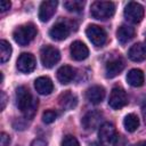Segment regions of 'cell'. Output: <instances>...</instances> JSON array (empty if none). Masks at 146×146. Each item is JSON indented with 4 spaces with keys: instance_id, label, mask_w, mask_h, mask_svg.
<instances>
[{
    "instance_id": "ac0fdd59",
    "label": "cell",
    "mask_w": 146,
    "mask_h": 146,
    "mask_svg": "<svg viewBox=\"0 0 146 146\" xmlns=\"http://www.w3.org/2000/svg\"><path fill=\"white\" fill-rule=\"evenodd\" d=\"M128 56L133 62H143L146 59V48L145 44L138 42L130 47L128 51Z\"/></svg>"
},
{
    "instance_id": "ffe728a7",
    "label": "cell",
    "mask_w": 146,
    "mask_h": 146,
    "mask_svg": "<svg viewBox=\"0 0 146 146\" xmlns=\"http://www.w3.org/2000/svg\"><path fill=\"white\" fill-rule=\"evenodd\" d=\"M74 75H75V71L73 67L68 66V65H64V66H60L57 71V79L60 83L63 84H67L70 83L73 79H74Z\"/></svg>"
},
{
    "instance_id": "277c9868",
    "label": "cell",
    "mask_w": 146,
    "mask_h": 146,
    "mask_svg": "<svg viewBox=\"0 0 146 146\" xmlns=\"http://www.w3.org/2000/svg\"><path fill=\"white\" fill-rule=\"evenodd\" d=\"M98 137L103 146H116L119 140L115 127L110 122H105L99 127Z\"/></svg>"
},
{
    "instance_id": "9a60e30c",
    "label": "cell",
    "mask_w": 146,
    "mask_h": 146,
    "mask_svg": "<svg viewBox=\"0 0 146 146\" xmlns=\"http://www.w3.org/2000/svg\"><path fill=\"white\" fill-rule=\"evenodd\" d=\"M105 97V89L102 86H92L87 89L86 98L91 104H99Z\"/></svg>"
},
{
    "instance_id": "52a82bcc",
    "label": "cell",
    "mask_w": 146,
    "mask_h": 146,
    "mask_svg": "<svg viewBox=\"0 0 146 146\" xmlns=\"http://www.w3.org/2000/svg\"><path fill=\"white\" fill-rule=\"evenodd\" d=\"M124 17L127 21L137 24L139 23L143 17H144V8L140 3L135 2V1H130L125 8H124Z\"/></svg>"
},
{
    "instance_id": "ba28073f",
    "label": "cell",
    "mask_w": 146,
    "mask_h": 146,
    "mask_svg": "<svg viewBox=\"0 0 146 146\" xmlns=\"http://www.w3.org/2000/svg\"><path fill=\"white\" fill-rule=\"evenodd\" d=\"M128 104V97L122 88L115 87L112 89L108 98V105L113 110H120Z\"/></svg>"
},
{
    "instance_id": "5b68a950",
    "label": "cell",
    "mask_w": 146,
    "mask_h": 146,
    "mask_svg": "<svg viewBox=\"0 0 146 146\" xmlns=\"http://www.w3.org/2000/svg\"><path fill=\"white\" fill-rule=\"evenodd\" d=\"M40 58H41L42 65L47 68H50L58 63L60 58V54L57 48L52 46H44L43 48H41Z\"/></svg>"
},
{
    "instance_id": "8fae6325",
    "label": "cell",
    "mask_w": 146,
    "mask_h": 146,
    "mask_svg": "<svg viewBox=\"0 0 146 146\" xmlns=\"http://www.w3.org/2000/svg\"><path fill=\"white\" fill-rule=\"evenodd\" d=\"M102 113L99 111H90L82 117V125L86 130H95L99 127L102 120Z\"/></svg>"
},
{
    "instance_id": "30bf717a",
    "label": "cell",
    "mask_w": 146,
    "mask_h": 146,
    "mask_svg": "<svg viewBox=\"0 0 146 146\" xmlns=\"http://www.w3.org/2000/svg\"><path fill=\"white\" fill-rule=\"evenodd\" d=\"M71 33V27L66 22H58L49 30V36L54 40L62 41L66 39Z\"/></svg>"
},
{
    "instance_id": "f1b7e54d",
    "label": "cell",
    "mask_w": 146,
    "mask_h": 146,
    "mask_svg": "<svg viewBox=\"0 0 146 146\" xmlns=\"http://www.w3.org/2000/svg\"><path fill=\"white\" fill-rule=\"evenodd\" d=\"M30 146H48V145L43 139H34Z\"/></svg>"
},
{
    "instance_id": "8992f818",
    "label": "cell",
    "mask_w": 146,
    "mask_h": 146,
    "mask_svg": "<svg viewBox=\"0 0 146 146\" xmlns=\"http://www.w3.org/2000/svg\"><path fill=\"white\" fill-rule=\"evenodd\" d=\"M86 34H87L88 39L91 41V43L96 47L104 46L107 40L105 30L98 25H89L86 30Z\"/></svg>"
},
{
    "instance_id": "7c38bea8",
    "label": "cell",
    "mask_w": 146,
    "mask_h": 146,
    "mask_svg": "<svg viewBox=\"0 0 146 146\" xmlns=\"http://www.w3.org/2000/svg\"><path fill=\"white\" fill-rule=\"evenodd\" d=\"M124 68V60L121 57L110 59L105 65V72L107 78H114L119 75Z\"/></svg>"
},
{
    "instance_id": "4dcf8cb0",
    "label": "cell",
    "mask_w": 146,
    "mask_h": 146,
    "mask_svg": "<svg viewBox=\"0 0 146 146\" xmlns=\"http://www.w3.org/2000/svg\"><path fill=\"white\" fill-rule=\"evenodd\" d=\"M141 114H143V117H144V121H145V124H146V102L141 106Z\"/></svg>"
},
{
    "instance_id": "e0dca14e",
    "label": "cell",
    "mask_w": 146,
    "mask_h": 146,
    "mask_svg": "<svg viewBox=\"0 0 146 146\" xmlns=\"http://www.w3.org/2000/svg\"><path fill=\"white\" fill-rule=\"evenodd\" d=\"M34 88L40 95H49L54 90V84L48 76H40L34 81Z\"/></svg>"
},
{
    "instance_id": "3957f363",
    "label": "cell",
    "mask_w": 146,
    "mask_h": 146,
    "mask_svg": "<svg viewBox=\"0 0 146 146\" xmlns=\"http://www.w3.org/2000/svg\"><path fill=\"white\" fill-rule=\"evenodd\" d=\"M35 35H36V27L32 23L19 25L13 32L14 40L19 46H27L35 38Z\"/></svg>"
},
{
    "instance_id": "1f68e13d",
    "label": "cell",
    "mask_w": 146,
    "mask_h": 146,
    "mask_svg": "<svg viewBox=\"0 0 146 146\" xmlns=\"http://www.w3.org/2000/svg\"><path fill=\"white\" fill-rule=\"evenodd\" d=\"M135 146H146V141H140V143L136 144Z\"/></svg>"
},
{
    "instance_id": "d4e9b609",
    "label": "cell",
    "mask_w": 146,
    "mask_h": 146,
    "mask_svg": "<svg viewBox=\"0 0 146 146\" xmlns=\"http://www.w3.org/2000/svg\"><path fill=\"white\" fill-rule=\"evenodd\" d=\"M56 117H57V113L52 110H48V111L43 112V114H42V121L47 124L52 123L56 120Z\"/></svg>"
},
{
    "instance_id": "83f0119b",
    "label": "cell",
    "mask_w": 146,
    "mask_h": 146,
    "mask_svg": "<svg viewBox=\"0 0 146 146\" xmlns=\"http://www.w3.org/2000/svg\"><path fill=\"white\" fill-rule=\"evenodd\" d=\"M10 6H11V3H10L9 1H7V0H1V1H0V10H1V13H5L6 10H8V9L10 8Z\"/></svg>"
},
{
    "instance_id": "5bb4252c",
    "label": "cell",
    "mask_w": 146,
    "mask_h": 146,
    "mask_svg": "<svg viewBox=\"0 0 146 146\" xmlns=\"http://www.w3.org/2000/svg\"><path fill=\"white\" fill-rule=\"evenodd\" d=\"M70 51H71L72 58L75 59V60H83L89 55L88 47L83 42H81V41H74V42H72L71 48H70Z\"/></svg>"
},
{
    "instance_id": "7402d4cb",
    "label": "cell",
    "mask_w": 146,
    "mask_h": 146,
    "mask_svg": "<svg viewBox=\"0 0 146 146\" xmlns=\"http://www.w3.org/2000/svg\"><path fill=\"white\" fill-rule=\"evenodd\" d=\"M123 125H124L127 131L133 132L139 127V119H138V116L136 114H132V113L125 115V117L123 120Z\"/></svg>"
},
{
    "instance_id": "d6986e66",
    "label": "cell",
    "mask_w": 146,
    "mask_h": 146,
    "mask_svg": "<svg viewBox=\"0 0 146 146\" xmlns=\"http://www.w3.org/2000/svg\"><path fill=\"white\" fill-rule=\"evenodd\" d=\"M116 36L121 44H125L135 36V29L129 25H121L116 31Z\"/></svg>"
},
{
    "instance_id": "4fadbf2b",
    "label": "cell",
    "mask_w": 146,
    "mask_h": 146,
    "mask_svg": "<svg viewBox=\"0 0 146 146\" xmlns=\"http://www.w3.org/2000/svg\"><path fill=\"white\" fill-rule=\"evenodd\" d=\"M57 5H58V2L55 1V0L41 2L40 8H39V18H40V21L41 22H48L52 17V15L55 14Z\"/></svg>"
},
{
    "instance_id": "7a4b0ae2",
    "label": "cell",
    "mask_w": 146,
    "mask_h": 146,
    "mask_svg": "<svg viewBox=\"0 0 146 146\" xmlns=\"http://www.w3.org/2000/svg\"><path fill=\"white\" fill-rule=\"evenodd\" d=\"M115 6L111 1H95L90 7V14L94 18L106 21L114 15Z\"/></svg>"
},
{
    "instance_id": "836d02e7",
    "label": "cell",
    "mask_w": 146,
    "mask_h": 146,
    "mask_svg": "<svg viewBox=\"0 0 146 146\" xmlns=\"http://www.w3.org/2000/svg\"><path fill=\"white\" fill-rule=\"evenodd\" d=\"M145 48H146V39H145Z\"/></svg>"
},
{
    "instance_id": "9c48e42d",
    "label": "cell",
    "mask_w": 146,
    "mask_h": 146,
    "mask_svg": "<svg viewBox=\"0 0 146 146\" xmlns=\"http://www.w3.org/2000/svg\"><path fill=\"white\" fill-rule=\"evenodd\" d=\"M17 68L19 72L22 73H31L34 68H35V58L32 54L29 52H23L22 55H19L18 59H17Z\"/></svg>"
},
{
    "instance_id": "44dd1931",
    "label": "cell",
    "mask_w": 146,
    "mask_h": 146,
    "mask_svg": "<svg viewBox=\"0 0 146 146\" xmlns=\"http://www.w3.org/2000/svg\"><path fill=\"white\" fill-rule=\"evenodd\" d=\"M127 81L131 87H141L144 84V73L138 68H132L127 74Z\"/></svg>"
},
{
    "instance_id": "f546056e",
    "label": "cell",
    "mask_w": 146,
    "mask_h": 146,
    "mask_svg": "<svg viewBox=\"0 0 146 146\" xmlns=\"http://www.w3.org/2000/svg\"><path fill=\"white\" fill-rule=\"evenodd\" d=\"M0 95H1V99H0V102H1V106H0V108H1V111H2V110H5V107H6V103H7V95H6L3 91H1V92H0Z\"/></svg>"
},
{
    "instance_id": "d6a6232c",
    "label": "cell",
    "mask_w": 146,
    "mask_h": 146,
    "mask_svg": "<svg viewBox=\"0 0 146 146\" xmlns=\"http://www.w3.org/2000/svg\"><path fill=\"white\" fill-rule=\"evenodd\" d=\"M90 146H103V145L98 144V143H92V144H90Z\"/></svg>"
},
{
    "instance_id": "484cf974",
    "label": "cell",
    "mask_w": 146,
    "mask_h": 146,
    "mask_svg": "<svg viewBox=\"0 0 146 146\" xmlns=\"http://www.w3.org/2000/svg\"><path fill=\"white\" fill-rule=\"evenodd\" d=\"M62 146H80L78 139L72 136V135H67L63 138L62 140Z\"/></svg>"
},
{
    "instance_id": "4316f807",
    "label": "cell",
    "mask_w": 146,
    "mask_h": 146,
    "mask_svg": "<svg viewBox=\"0 0 146 146\" xmlns=\"http://www.w3.org/2000/svg\"><path fill=\"white\" fill-rule=\"evenodd\" d=\"M10 144V137L6 132H1L0 135V146H9Z\"/></svg>"
},
{
    "instance_id": "603a6c76",
    "label": "cell",
    "mask_w": 146,
    "mask_h": 146,
    "mask_svg": "<svg viewBox=\"0 0 146 146\" xmlns=\"http://www.w3.org/2000/svg\"><path fill=\"white\" fill-rule=\"evenodd\" d=\"M11 56V46L8 41L1 40L0 41V62L6 63Z\"/></svg>"
},
{
    "instance_id": "cb8c5ba5",
    "label": "cell",
    "mask_w": 146,
    "mask_h": 146,
    "mask_svg": "<svg viewBox=\"0 0 146 146\" xmlns=\"http://www.w3.org/2000/svg\"><path fill=\"white\" fill-rule=\"evenodd\" d=\"M84 2L80 1V0H70V1H65L64 2V7L71 11V13H79L83 9Z\"/></svg>"
},
{
    "instance_id": "2e32d148",
    "label": "cell",
    "mask_w": 146,
    "mask_h": 146,
    "mask_svg": "<svg viewBox=\"0 0 146 146\" xmlns=\"http://www.w3.org/2000/svg\"><path fill=\"white\" fill-rule=\"evenodd\" d=\"M58 103H59V106L63 110L70 111V110L74 108L76 106L78 98L73 92H71L70 90H66L63 94H60V96L58 97Z\"/></svg>"
},
{
    "instance_id": "6da1fadb",
    "label": "cell",
    "mask_w": 146,
    "mask_h": 146,
    "mask_svg": "<svg viewBox=\"0 0 146 146\" xmlns=\"http://www.w3.org/2000/svg\"><path fill=\"white\" fill-rule=\"evenodd\" d=\"M16 100L17 107L26 119H32L38 108V99L33 97L26 87L21 86L16 89Z\"/></svg>"
}]
</instances>
